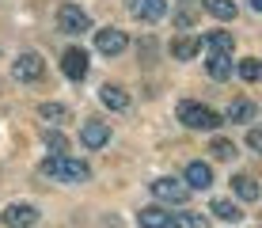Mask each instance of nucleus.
Returning a JSON list of instances; mask_svg holds the SVG:
<instances>
[{
	"mask_svg": "<svg viewBox=\"0 0 262 228\" xmlns=\"http://www.w3.org/2000/svg\"><path fill=\"white\" fill-rule=\"evenodd\" d=\"M57 31L61 34H84V31H92V19H88V12L80 4H61L57 8Z\"/></svg>",
	"mask_w": 262,
	"mask_h": 228,
	"instance_id": "3",
	"label": "nucleus"
},
{
	"mask_svg": "<svg viewBox=\"0 0 262 228\" xmlns=\"http://www.w3.org/2000/svg\"><path fill=\"white\" fill-rule=\"evenodd\" d=\"M247 149H255V152L262 149V130H251L247 133Z\"/></svg>",
	"mask_w": 262,
	"mask_h": 228,
	"instance_id": "26",
	"label": "nucleus"
},
{
	"mask_svg": "<svg viewBox=\"0 0 262 228\" xmlns=\"http://www.w3.org/2000/svg\"><path fill=\"white\" fill-rule=\"evenodd\" d=\"M239 76H243V80H247V84H255V80L262 76V65H258V61H255V57H247V61H239Z\"/></svg>",
	"mask_w": 262,
	"mask_h": 228,
	"instance_id": "25",
	"label": "nucleus"
},
{
	"mask_svg": "<svg viewBox=\"0 0 262 228\" xmlns=\"http://www.w3.org/2000/svg\"><path fill=\"white\" fill-rule=\"evenodd\" d=\"M42 175H50L57 182H88L92 168L84 160H72V156H46L42 160Z\"/></svg>",
	"mask_w": 262,
	"mask_h": 228,
	"instance_id": "1",
	"label": "nucleus"
},
{
	"mask_svg": "<svg viewBox=\"0 0 262 228\" xmlns=\"http://www.w3.org/2000/svg\"><path fill=\"white\" fill-rule=\"evenodd\" d=\"M209 152H213V156H216V160H232V156H236V144H232V141H228V137H213V144H209Z\"/></svg>",
	"mask_w": 262,
	"mask_h": 228,
	"instance_id": "23",
	"label": "nucleus"
},
{
	"mask_svg": "<svg viewBox=\"0 0 262 228\" xmlns=\"http://www.w3.org/2000/svg\"><path fill=\"white\" fill-rule=\"evenodd\" d=\"M209 213H213V217H221V221H232V224L243 221V209H239L236 202H224V198H216V202L209 205Z\"/></svg>",
	"mask_w": 262,
	"mask_h": 228,
	"instance_id": "17",
	"label": "nucleus"
},
{
	"mask_svg": "<svg viewBox=\"0 0 262 228\" xmlns=\"http://www.w3.org/2000/svg\"><path fill=\"white\" fill-rule=\"evenodd\" d=\"M12 72H15L19 84H34V80L46 76V61H42L38 53H19V61L12 65Z\"/></svg>",
	"mask_w": 262,
	"mask_h": 228,
	"instance_id": "6",
	"label": "nucleus"
},
{
	"mask_svg": "<svg viewBox=\"0 0 262 228\" xmlns=\"http://www.w3.org/2000/svg\"><path fill=\"white\" fill-rule=\"evenodd\" d=\"M179 122L186 126V130H221L224 118L213 111V107H202V103H179Z\"/></svg>",
	"mask_w": 262,
	"mask_h": 228,
	"instance_id": "2",
	"label": "nucleus"
},
{
	"mask_svg": "<svg viewBox=\"0 0 262 228\" xmlns=\"http://www.w3.org/2000/svg\"><path fill=\"white\" fill-rule=\"evenodd\" d=\"M175 23H179V27H194V15H190V12H179Z\"/></svg>",
	"mask_w": 262,
	"mask_h": 228,
	"instance_id": "27",
	"label": "nucleus"
},
{
	"mask_svg": "<svg viewBox=\"0 0 262 228\" xmlns=\"http://www.w3.org/2000/svg\"><path fill=\"white\" fill-rule=\"evenodd\" d=\"M202 4L216 19H236V0H202Z\"/></svg>",
	"mask_w": 262,
	"mask_h": 228,
	"instance_id": "21",
	"label": "nucleus"
},
{
	"mask_svg": "<svg viewBox=\"0 0 262 228\" xmlns=\"http://www.w3.org/2000/svg\"><path fill=\"white\" fill-rule=\"evenodd\" d=\"M46 149L53 152V156H65V152H69V141H65V133H57V130H46Z\"/></svg>",
	"mask_w": 262,
	"mask_h": 228,
	"instance_id": "24",
	"label": "nucleus"
},
{
	"mask_svg": "<svg viewBox=\"0 0 262 228\" xmlns=\"http://www.w3.org/2000/svg\"><path fill=\"white\" fill-rule=\"evenodd\" d=\"M209 76L213 80H228L232 76V57L228 53H209Z\"/></svg>",
	"mask_w": 262,
	"mask_h": 228,
	"instance_id": "20",
	"label": "nucleus"
},
{
	"mask_svg": "<svg viewBox=\"0 0 262 228\" xmlns=\"http://www.w3.org/2000/svg\"><path fill=\"white\" fill-rule=\"evenodd\" d=\"M0 221H4L8 228H34L38 224V209H34L31 202H12L0 213Z\"/></svg>",
	"mask_w": 262,
	"mask_h": 228,
	"instance_id": "5",
	"label": "nucleus"
},
{
	"mask_svg": "<svg viewBox=\"0 0 262 228\" xmlns=\"http://www.w3.org/2000/svg\"><path fill=\"white\" fill-rule=\"evenodd\" d=\"M183 182H186L190 190H209V186H213V168H209V163H202V160L186 163V171H183Z\"/></svg>",
	"mask_w": 262,
	"mask_h": 228,
	"instance_id": "10",
	"label": "nucleus"
},
{
	"mask_svg": "<svg viewBox=\"0 0 262 228\" xmlns=\"http://www.w3.org/2000/svg\"><path fill=\"white\" fill-rule=\"evenodd\" d=\"M61 72H65L69 80H76V84H80V80L88 76V53L76 50V46H72V50H65V53H61Z\"/></svg>",
	"mask_w": 262,
	"mask_h": 228,
	"instance_id": "9",
	"label": "nucleus"
},
{
	"mask_svg": "<svg viewBox=\"0 0 262 228\" xmlns=\"http://www.w3.org/2000/svg\"><path fill=\"white\" fill-rule=\"evenodd\" d=\"M205 46H209V53H228V57H232V50H236V38H232L228 31H209Z\"/></svg>",
	"mask_w": 262,
	"mask_h": 228,
	"instance_id": "15",
	"label": "nucleus"
},
{
	"mask_svg": "<svg viewBox=\"0 0 262 228\" xmlns=\"http://www.w3.org/2000/svg\"><path fill=\"white\" fill-rule=\"evenodd\" d=\"M255 114H258V111H255V103H247V99H236V103L224 111V118H228V122H251Z\"/></svg>",
	"mask_w": 262,
	"mask_h": 228,
	"instance_id": "19",
	"label": "nucleus"
},
{
	"mask_svg": "<svg viewBox=\"0 0 262 228\" xmlns=\"http://www.w3.org/2000/svg\"><path fill=\"white\" fill-rule=\"evenodd\" d=\"M99 103L111 107V111H125V107H129V95H125L118 84H106V88H99Z\"/></svg>",
	"mask_w": 262,
	"mask_h": 228,
	"instance_id": "14",
	"label": "nucleus"
},
{
	"mask_svg": "<svg viewBox=\"0 0 262 228\" xmlns=\"http://www.w3.org/2000/svg\"><path fill=\"white\" fill-rule=\"evenodd\" d=\"M198 46H202L198 38H175V42H171V53H175L179 61H190L194 53H198Z\"/></svg>",
	"mask_w": 262,
	"mask_h": 228,
	"instance_id": "22",
	"label": "nucleus"
},
{
	"mask_svg": "<svg viewBox=\"0 0 262 228\" xmlns=\"http://www.w3.org/2000/svg\"><path fill=\"white\" fill-rule=\"evenodd\" d=\"M232 190H236L243 202H258V182H255V175H236V179H232Z\"/></svg>",
	"mask_w": 262,
	"mask_h": 228,
	"instance_id": "16",
	"label": "nucleus"
},
{
	"mask_svg": "<svg viewBox=\"0 0 262 228\" xmlns=\"http://www.w3.org/2000/svg\"><path fill=\"white\" fill-rule=\"evenodd\" d=\"M125 46H129V38H125V31H118V27H106V31H95V50H99V53H106V57L122 53Z\"/></svg>",
	"mask_w": 262,
	"mask_h": 228,
	"instance_id": "8",
	"label": "nucleus"
},
{
	"mask_svg": "<svg viewBox=\"0 0 262 228\" xmlns=\"http://www.w3.org/2000/svg\"><path fill=\"white\" fill-rule=\"evenodd\" d=\"M125 8H129V15H133V19L156 23V19H164L167 0H125Z\"/></svg>",
	"mask_w": 262,
	"mask_h": 228,
	"instance_id": "7",
	"label": "nucleus"
},
{
	"mask_svg": "<svg viewBox=\"0 0 262 228\" xmlns=\"http://www.w3.org/2000/svg\"><path fill=\"white\" fill-rule=\"evenodd\" d=\"M38 118H42V122H50V126H65V122H72V111L65 103H42L38 107Z\"/></svg>",
	"mask_w": 262,
	"mask_h": 228,
	"instance_id": "13",
	"label": "nucleus"
},
{
	"mask_svg": "<svg viewBox=\"0 0 262 228\" xmlns=\"http://www.w3.org/2000/svg\"><path fill=\"white\" fill-rule=\"evenodd\" d=\"M137 224L141 228H171V213L160 209V205H144L137 213Z\"/></svg>",
	"mask_w": 262,
	"mask_h": 228,
	"instance_id": "12",
	"label": "nucleus"
},
{
	"mask_svg": "<svg viewBox=\"0 0 262 228\" xmlns=\"http://www.w3.org/2000/svg\"><path fill=\"white\" fill-rule=\"evenodd\" d=\"M152 194H156L160 202H167V205H183L186 198H190V186H186L183 179H156L152 182Z\"/></svg>",
	"mask_w": 262,
	"mask_h": 228,
	"instance_id": "4",
	"label": "nucleus"
},
{
	"mask_svg": "<svg viewBox=\"0 0 262 228\" xmlns=\"http://www.w3.org/2000/svg\"><path fill=\"white\" fill-rule=\"evenodd\" d=\"M171 228H209L202 213H190V209H179V213H171Z\"/></svg>",
	"mask_w": 262,
	"mask_h": 228,
	"instance_id": "18",
	"label": "nucleus"
},
{
	"mask_svg": "<svg viewBox=\"0 0 262 228\" xmlns=\"http://www.w3.org/2000/svg\"><path fill=\"white\" fill-rule=\"evenodd\" d=\"M80 141H84L88 149H103V144L111 141V126L106 122H84L80 126Z\"/></svg>",
	"mask_w": 262,
	"mask_h": 228,
	"instance_id": "11",
	"label": "nucleus"
}]
</instances>
